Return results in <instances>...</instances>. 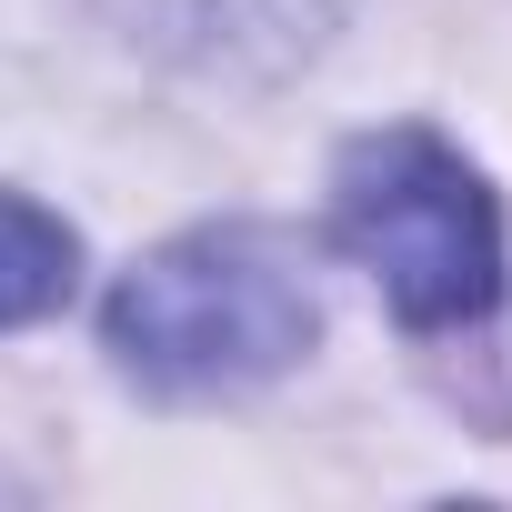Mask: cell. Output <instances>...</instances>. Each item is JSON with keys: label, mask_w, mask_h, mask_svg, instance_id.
<instances>
[{"label": "cell", "mask_w": 512, "mask_h": 512, "mask_svg": "<svg viewBox=\"0 0 512 512\" xmlns=\"http://www.w3.org/2000/svg\"><path fill=\"white\" fill-rule=\"evenodd\" d=\"M81 282V231L21 191H0V332H21L41 312H61Z\"/></svg>", "instance_id": "cell-3"}, {"label": "cell", "mask_w": 512, "mask_h": 512, "mask_svg": "<svg viewBox=\"0 0 512 512\" xmlns=\"http://www.w3.org/2000/svg\"><path fill=\"white\" fill-rule=\"evenodd\" d=\"M332 241L382 282L412 332L482 322L502 302V201L422 121L362 131L332 171Z\"/></svg>", "instance_id": "cell-2"}, {"label": "cell", "mask_w": 512, "mask_h": 512, "mask_svg": "<svg viewBox=\"0 0 512 512\" xmlns=\"http://www.w3.org/2000/svg\"><path fill=\"white\" fill-rule=\"evenodd\" d=\"M111 362L161 402L262 392L322 342V292L302 241L272 221H201L111 282L101 302Z\"/></svg>", "instance_id": "cell-1"}]
</instances>
